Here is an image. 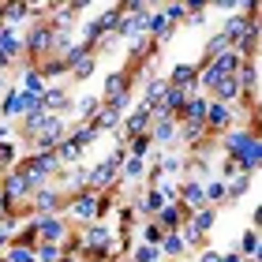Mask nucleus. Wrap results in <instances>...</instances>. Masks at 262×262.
I'll use <instances>...</instances> for the list:
<instances>
[{"label":"nucleus","mask_w":262,"mask_h":262,"mask_svg":"<svg viewBox=\"0 0 262 262\" xmlns=\"http://www.w3.org/2000/svg\"><path fill=\"white\" fill-rule=\"evenodd\" d=\"M221 150H225V161L236 165V172L244 176H255L258 172V161H262V139L255 127L247 124H236L221 135Z\"/></svg>","instance_id":"obj_1"},{"label":"nucleus","mask_w":262,"mask_h":262,"mask_svg":"<svg viewBox=\"0 0 262 262\" xmlns=\"http://www.w3.org/2000/svg\"><path fill=\"white\" fill-rule=\"evenodd\" d=\"M109 210H113V191L98 195V191H90V187H82V191H75V195H68V199H64V217L75 225V229L101 221Z\"/></svg>","instance_id":"obj_2"},{"label":"nucleus","mask_w":262,"mask_h":262,"mask_svg":"<svg viewBox=\"0 0 262 262\" xmlns=\"http://www.w3.org/2000/svg\"><path fill=\"white\" fill-rule=\"evenodd\" d=\"M15 169L27 176V184L34 187V191H38V187L53 184V176H60V172H64V165H60V158H56V154L49 150V154H23Z\"/></svg>","instance_id":"obj_3"},{"label":"nucleus","mask_w":262,"mask_h":262,"mask_svg":"<svg viewBox=\"0 0 262 262\" xmlns=\"http://www.w3.org/2000/svg\"><path fill=\"white\" fill-rule=\"evenodd\" d=\"M131 90H135V79L127 75V68L105 75V86H101V105H109L116 113H127L131 109Z\"/></svg>","instance_id":"obj_4"},{"label":"nucleus","mask_w":262,"mask_h":262,"mask_svg":"<svg viewBox=\"0 0 262 262\" xmlns=\"http://www.w3.org/2000/svg\"><path fill=\"white\" fill-rule=\"evenodd\" d=\"M34 225H38V244H68L71 232H75V225H71L64 213H53V217H34Z\"/></svg>","instance_id":"obj_5"},{"label":"nucleus","mask_w":262,"mask_h":262,"mask_svg":"<svg viewBox=\"0 0 262 262\" xmlns=\"http://www.w3.org/2000/svg\"><path fill=\"white\" fill-rule=\"evenodd\" d=\"M30 213L34 217H53V213H64V191L56 184H45L30 195Z\"/></svg>","instance_id":"obj_6"},{"label":"nucleus","mask_w":262,"mask_h":262,"mask_svg":"<svg viewBox=\"0 0 262 262\" xmlns=\"http://www.w3.org/2000/svg\"><path fill=\"white\" fill-rule=\"evenodd\" d=\"M202 127H206V135H210V139L225 135L229 127H236V109H232V105H217V101H210V105H206V116H202Z\"/></svg>","instance_id":"obj_7"},{"label":"nucleus","mask_w":262,"mask_h":262,"mask_svg":"<svg viewBox=\"0 0 262 262\" xmlns=\"http://www.w3.org/2000/svg\"><path fill=\"white\" fill-rule=\"evenodd\" d=\"M150 124H154V113L146 109V105H139V101H135V109H127V113H124L120 139L127 142V139H135V135H146V131H150Z\"/></svg>","instance_id":"obj_8"},{"label":"nucleus","mask_w":262,"mask_h":262,"mask_svg":"<svg viewBox=\"0 0 262 262\" xmlns=\"http://www.w3.org/2000/svg\"><path fill=\"white\" fill-rule=\"evenodd\" d=\"M71 109V90L60 86V82H49L41 94V113H49V116H68Z\"/></svg>","instance_id":"obj_9"},{"label":"nucleus","mask_w":262,"mask_h":262,"mask_svg":"<svg viewBox=\"0 0 262 262\" xmlns=\"http://www.w3.org/2000/svg\"><path fill=\"white\" fill-rule=\"evenodd\" d=\"M165 82H169V86H176V90H184V94H199V90H195V82H199V68H195V64H187V60H180V64H172V68H169Z\"/></svg>","instance_id":"obj_10"},{"label":"nucleus","mask_w":262,"mask_h":262,"mask_svg":"<svg viewBox=\"0 0 262 262\" xmlns=\"http://www.w3.org/2000/svg\"><path fill=\"white\" fill-rule=\"evenodd\" d=\"M176 127H180V124H176L172 116L154 113V124H150V131H146V135H150V142H154V146H176Z\"/></svg>","instance_id":"obj_11"},{"label":"nucleus","mask_w":262,"mask_h":262,"mask_svg":"<svg viewBox=\"0 0 262 262\" xmlns=\"http://www.w3.org/2000/svg\"><path fill=\"white\" fill-rule=\"evenodd\" d=\"M154 221H158V229H161V232H180V229H184V221H187V210L180 206V202H165Z\"/></svg>","instance_id":"obj_12"},{"label":"nucleus","mask_w":262,"mask_h":262,"mask_svg":"<svg viewBox=\"0 0 262 262\" xmlns=\"http://www.w3.org/2000/svg\"><path fill=\"white\" fill-rule=\"evenodd\" d=\"M15 68H19V82H15V86H19L23 94H34V98H41V94H45V86H49V82L41 79V71L34 68V64H27V60H23V64H15Z\"/></svg>","instance_id":"obj_13"},{"label":"nucleus","mask_w":262,"mask_h":262,"mask_svg":"<svg viewBox=\"0 0 262 262\" xmlns=\"http://www.w3.org/2000/svg\"><path fill=\"white\" fill-rule=\"evenodd\" d=\"M0 53L11 60V68L23 64V30H15V27H0Z\"/></svg>","instance_id":"obj_14"},{"label":"nucleus","mask_w":262,"mask_h":262,"mask_svg":"<svg viewBox=\"0 0 262 262\" xmlns=\"http://www.w3.org/2000/svg\"><path fill=\"white\" fill-rule=\"evenodd\" d=\"M206 105H210L206 94H187V101H184L180 116H176V124H202V116H206Z\"/></svg>","instance_id":"obj_15"},{"label":"nucleus","mask_w":262,"mask_h":262,"mask_svg":"<svg viewBox=\"0 0 262 262\" xmlns=\"http://www.w3.org/2000/svg\"><path fill=\"white\" fill-rule=\"evenodd\" d=\"M251 23H255V19H247V15H232V19H225V27H221L225 41H229L232 49H236V45H240V41L247 38V30H251Z\"/></svg>","instance_id":"obj_16"},{"label":"nucleus","mask_w":262,"mask_h":262,"mask_svg":"<svg viewBox=\"0 0 262 262\" xmlns=\"http://www.w3.org/2000/svg\"><path fill=\"white\" fill-rule=\"evenodd\" d=\"M15 120H19V86L8 82L4 98H0V124H15Z\"/></svg>","instance_id":"obj_17"},{"label":"nucleus","mask_w":262,"mask_h":262,"mask_svg":"<svg viewBox=\"0 0 262 262\" xmlns=\"http://www.w3.org/2000/svg\"><path fill=\"white\" fill-rule=\"evenodd\" d=\"M90 124L98 127L101 135H109V131H120V124H124V113H116V109H109V105H101V109H98V116H94Z\"/></svg>","instance_id":"obj_18"},{"label":"nucleus","mask_w":262,"mask_h":262,"mask_svg":"<svg viewBox=\"0 0 262 262\" xmlns=\"http://www.w3.org/2000/svg\"><path fill=\"white\" fill-rule=\"evenodd\" d=\"M158 251H161V258L176 262V258H184V255H187V244L180 240V232H165V236H161V247H158Z\"/></svg>","instance_id":"obj_19"},{"label":"nucleus","mask_w":262,"mask_h":262,"mask_svg":"<svg viewBox=\"0 0 262 262\" xmlns=\"http://www.w3.org/2000/svg\"><path fill=\"white\" fill-rule=\"evenodd\" d=\"M184 165H187V161L180 158V154H172V150H169V154H161L158 172L165 176V180H172V176H176V180H184Z\"/></svg>","instance_id":"obj_20"},{"label":"nucleus","mask_w":262,"mask_h":262,"mask_svg":"<svg viewBox=\"0 0 262 262\" xmlns=\"http://www.w3.org/2000/svg\"><path fill=\"white\" fill-rule=\"evenodd\" d=\"M161 94H165V79H146V86H142V98H139V105H146L150 113H158Z\"/></svg>","instance_id":"obj_21"},{"label":"nucleus","mask_w":262,"mask_h":262,"mask_svg":"<svg viewBox=\"0 0 262 262\" xmlns=\"http://www.w3.org/2000/svg\"><path fill=\"white\" fill-rule=\"evenodd\" d=\"M236 251H240V258H244V262H255V258H258V251H262L258 229H247V232L240 236V247H236Z\"/></svg>","instance_id":"obj_22"},{"label":"nucleus","mask_w":262,"mask_h":262,"mask_svg":"<svg viewBox=\"0 0 262 262\" xmlns=\"http://www.w3.org/2000/svg\"><path fill=\"white\" fill-rule=\"evenodd\" d=\"M225 49H232V45L225 41V34H221V30H217V34H210V38H206V45H202V60H199V64H210L213 56H221Z\"/></svg>","instance_id":"obj_23"},{"label":"nucleus","mask_w":262,"mask_h":262,"mask_svg":"<svg viewBox=\"0 0 262 262\" xmlns=\"http://www.w3.org/2000/svg\"><path fill=\"white\" fill-rule=\"evenodd\" d=\"M255 176H244V172H236L229 184H225V202H236V199H244L247 195V187H251Z\"/></svg>","instance_id":"obj_24"},{"label":"nucleus","mask_w":262,"mask_h":262,"mask_svg":"<svg viewBox=\"0 0 262 262\" xmlns=\"http://www.w3.org/2000/svg\"><path fill=\"white\" fill-rule=\"evenodd\" d=\"M120 180L142 184V180H146V161H139V158H127V161L120 165Z\"/></svg>","instance_id":"obj_25"},{"label":"nucleus","mask_w":262,"mask_h":262,"mask_svg":"<svg viewBox=\"0 0 262 262\" xmlns=\"http://www.w3.org/2000/svg\"><path fill=\"white\" fill-rule=\"evenodd\" d=\"M124 150H127V158L146 161V154L154 150V142H150V135H135V139H127V142H124Z\"/></svg>","instance_id":"obj_26"},{"label":"nucleus","mask_w":262,"mask_h":262,"mask_svg":"<svg viewBox=\"0 0 262 262\" xmlns=\"http://www.w3.org/2000/svg\"><path fill=\"white\" fill-rule=\"evenodd\" d=\"M34 258H38V262H64L68 255H64L60 244H38V247H34Z\"/></svg>","instance_id":"obj_27"},{"label":"nucleus","mask_w":262,"mask_h":262,"mask_svg":"<svg viewBox=\"0 0 262 262\" xmlns=\"http://www.w3.org/2000/svg\"><path fill=\"white\" fill-rule=\"evenodd\" d=\"M161 229H158V221H142L139 225V244H150V247H161Z\"/></svg>","instance_id":"obj_28"},{"label":"nucleus","mask_w":262,"mask_h":262,"mask_svg":"<svg viewBox=\"0 0 262 262\" xmlns=\"http://www.w3.org/2000/svg\"><path fill=\"white\" fill-rule=\"evenodd\" d=\"M131 262H165L158 247H150V244H135L131 247Z\"/></svg>","instance_id":"obj_29"},{"label":"nucleus","mask_w":262,"mask_h":262,"mask_svg":"<svg viewBox=\"0 0 262 262\" xmlns=\"http://www.w3.org/2000/svg\"><path fill=\"white\" fill-rule=\"evenodd\" d=\"M161 15L172 23V27H180V23L187 19V4H161Z\"/></svg>","instance_id":"obj_30"},{"label":"nucleus","mask_w":262,"mask_h":262,"mask_svg":"<svg viewBox=\"0 0 262 262\" xmlns=\"http://www.w3.org/2000/svg\"><path fill=\"white\" fill-rule=\"evenodd\" d=\"M0 262H38V258H34L30 247H8V251L0 255Z\"/></svg>","instance_id":"obj_31"},{"label":"nucleus","mask_w":262,"mask_h":262,"mask_svg":"<svg viewBox=\"0 0 262 262\" xmlns=\"http://www.w3.org/2000/svg\"><path fill=\"white\" fill-rule=\"evenodd\" d=\"M158 195H161L165 202H176V195H180V180H161V184H158Z\"/></svg>","instance_id":"obj_32"},{"label":"nucleus","mask_w":262,"mask_h":262,"mask_svg":"<svg viewBox=\"0 0 262 262\" xmlns=\"http://www.w3.org/2000/svg\"><path fill=\"white\" fill-rule=\"evenodd\" d=\"M195 262H221V251H217V247H199Z\"/></svg>","instance_id":"obj_33"},{"label":"nucleus","mask_w":262,"mask_h":262,"mask_svg":"<svg viewBox=\"0 0 262 262\" xmlns=\"http://www.w3.org/2000/svg\"><path fill=\"white\" fill-rule=\"evenodd\" d=\"M8 247H11V232L4 229V225H0V255H4V251H8Z\"/></svg>","instance_id":"obj_34"},{"label":"nucleus","mask_w":262,"mask_h":262,"mask_svg":"<svg viewBox=\"0 0 262 262\" xmlns=\"http://www.w3.org/2000/svg\"><path fill=\"white\" fill-rule=\"evenodd\" d=\"M221 262H244V258H240V251L232 247V251H225V255H221Z\"/></svg>","instance_id":"obj_35"},{"label":"nucleus","mask_w":262,"mask_h":262,"mask_svg":"<svg viewBox=\"0 0 262 262\" xmlns=\"http://www.w3.org/2000/svg\"><path fill=\"white\" fill-rule=\"evenodd\" d=\"M8 135H11V124H0V142H8Z\"/></svg>","instance_id":"obj_36"},{"label":"nucleus","mask_w":262,"mask_h":262,"mask_svg":"<svg viewBox=\"0 0 262 262\" xmlns=\"http://www.w3.org/2000/svg\"><path fill=\"white\" fill-rule=\"evenodd\" d=\"M4 86H8V75H0V98H4Z\"/></svg>","instance_id":"obj_37"},{"label":"nucleus","mask_w":262,"mask_h":262,"mask_svg":"<svg viewBox=\"0 0 262 262\" xmlns=\"http://www.w3.org/2000/svg\"><path fill=\"white\" fill-rule=\"evenodd\" d=\"M0 11H4V4H0Z\"/></svg>","instance_id":"obj_38"},{"label":"nucleus","mask_w":262,"mask_h":262,"mask_svg":"<svg viewBox=\"0 0 262 262\" xmlns=\"http://www.w3.org/2000/svg\"><path fill=\"white\" fill-rule=\"evenodd\" d=\"M116 262H120V258H116Z\"/></svg>","instance_id":"obj_39"},{"label":"nucleus","mask_w":262,"mask_h":262,"mask_svg":"<svg viewBox=\"0 0 262 262\" xmlns=\"http://www.w3.org/2000/svg\"><path fill=\"white\" fill-rule=\"evenodd\" d=\"M79 262H82V258H79Z\"/></svg>","instance_id":"obj_40"}]
</instances>
